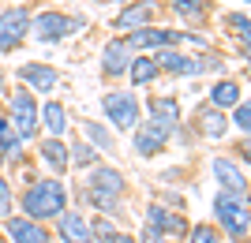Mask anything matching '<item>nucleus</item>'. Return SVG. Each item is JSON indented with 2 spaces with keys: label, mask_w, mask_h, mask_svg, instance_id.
<instances>
[{
  "label": "nucleus",
  "mask_w": 251,
  "mask_h": 243,
  "mask_svg": "<svg viewBox=\"0 0 251 243\" xmlns=\"http://www.w3.org/2000/svg\"><path fill=\"white\" fill-rule=\"evenodd\" d=\"M15 206H19L23 217H30V221H38V224H49L72 206V187H68L64 176H49V172H45V176H34V180L19 191Z\"/></svg>",
  "instance_id": "1"
},
{
  "label": "nucleus",
  "mask_w": 251,
  "mask_h": 243,
  "mask_svg": "<svg viewBox=\"0 0 251 243\" xmlns=\"http://www.w3.org/2000/svg\"><path fill=\"white\" fill-rule=\"evenodd\" d=\"M210 217L214 228L221 232L225 243H248L251 236V210L244 195H229V191H214L210 199Z\"/></svg>",
  "instance_id": "2"
},
{
  "label": "nucleus",
  "mask_w": 251,
  "mask_h": 243,
  "mask_svg": "<svg viewBox=\"0 0 251 243\" xmlns=\"http://www.w3.org/2000/svg\"><path fill=\"white\" fill-rule=\"evenodd\" d=\"M98 105H101L105 124L113 127V131H135L139 120H143V101H139V94L127 90V86L105 90V94L98 97Z\"/></svg>",
  "instance_id": "3"
},
{
  "label": "nucleus",
  "mask_w": 251,
  "mask_h": 243,
  "mask_svg": "<svg viewBox=\"0 0 251 243\" xmlns=\"http://www.w3.org/2000/svg\"><path fill=\"white\" fill-rule=\"evenodd\" d=\"M4 105H8V124L19 131V138H23V146L26 142H38V135H42V124H38V97L30 94V90H23V86H15V90H8L4 94Z\"/></svg>",
  "instance_id": "4"
},
{
  "label": "nucleus",
  "mask_w": 251,
  "mask_h": 243,
  "mask_svg": "<svg viewBox=\"0 0 251 243\" xmlns=\"http://www.w3.org/2000/svg\"><path fill=\"white\" fill-rule=\"evenodd\" d=\"M83 26H86L83 15H68V11H56V8H45V11L30 15V38L42 45H56L64 38H72L75 30H83Z\"/></svg>",
  "instance_id": "5"
},
{
  "label": "nucleus",
  "mask_w": 251,
  "mask_h": 243,
  "mask_svg": "<svg viewBox=\"0 0 251 243\" xmlns=\"http://www.w3.org/2000/svg\"><path fill=\"white\" fill-rule=\"evenodd\" d=\"M30 15L34 11L26 4H8L0 8V56L15 53L26 38H30Z\"/></svg>",
  "instance_id": "6"
},
{
  "label": "nucleus",
  "mask_w": 251,
  "mask_h": 243,
  "mask_svg": "<svg viewBox=\"0 0 251 243\" xmlns=\"http://www.w3.org/2000/svg\"><path fill=\"white\" fill-rule=\"evenodd\" d=\"M173 127H165V124H157V120H139V127L131 131V150H135V157H143V161H150V157H157V154H165V146L173 142Z\"/></svg>",
  "instance_id": "7"
},
{
  "label": "nucleus",
  "mask_w": 251,
  "mask_h": 243,
  "mask_svg": "<svg viewBox=\"0 0 251 243\" xmlns=\"http://www.w3.org/2000/svg\"><path fill=\"white\" fill-rule=\"evenodd\" d=\"M147 217H143V224H150L157 236H165L169 243H180L184 236H188L191 221L184 217L180 210H173V206H161V202H147Z\"/></svg>",
  "instance_id": "8"
},
{
  "label": "nucleus",
  "mask_w": 251,
  "mask_h": 243,
  "mask_svg": "<svg viewBox=\"0 0 251 243\" xmlns=\"http://www.w3.org/2000/svg\"><path fill=\"white\" fill-rule=\"evenodd\" d=\"M210 176H214L218 191H229V195H244L248 199V169L232 154H214L210 157Z\"/></svg>",
  "instance_id": "9"
},
{
  "label": "nucleus",
  "mask_w": 251,
  "mask_h": 243,
  "mask_svg": "<svg viewBox=\"0 0 251 243\" xmlns=\"http://www.w3.org/2000/svg\"><path fill=\"white\" fill-rule=\"evenodd\" d=\"M124 42H127L131 53L154 56L157 49H180V30H176V26H157V22H150V26H143V30L127 34Z\"/></svg>",
  "instance_id": "10"
},
{
  "label": "nucleus",
  "mask_w": 251,
  "mask_h": 243,
  "mask_svg": "<svg viewBox=\"0 0 251 243\" xmlns=\"http://www.w3.org/2000/svg\"><path fill=\"white\" fill-rule=\"evenodd\" d=\"M15 79H19L23 90H30L34 97L38 94H52L56 86H60V71H56V64H42V60H26L15 67Z\"/></svg>",
  "instance_id": "11"
},
{
  "label": "nucleus",
  "mask_w": 251,
  "mask_h": 243,
  "mask_svg": "<svg viewBox=\"0 0 251 243\" xmlns=\"http://www.w3.org/2000/svg\"><path fill=\"white\" fill-rule=\"evenodd\" d=\"M56 232H52V240L60 243H94V228H90V213L79 210V206H68V210L56 217Z\"/></svg>",
  "instance_id": "12"
},
{
  "label": "nucleus",
  "mask_w": 251,
  "mask_h": 243,
  "mask_svg": "<svg viewBox=\"0 0 251 243\" xmlns=\"http://www.w3.org/2000/svg\"><path fill=\"white\" fill-rule=\"evenodd\" d=\"M154 19H157V4L154 0H131V4H120V11L113 15V30L127 38V34L150 26Z\"/></svg>",
  "instance_id": "13"
},
{
  "label": "nucleus",
  "mask_w": 251,
  "mask_h": 243,
  "mask_svg": "<svg viewBox=\"0 0 251 243\" xmlns=\"http://www.w3.org/2000/svg\"><path fill=\"white\" fill-rule=\"evenodd\" d=\"M86 176V183L83 187L86 191H98V195H113V199H124L127 195V176L116 165H109V161H98L90 172H83Z\"/></svg>",
  "instance_id": "14"
},
{
  "label": "nucleus",
  "mask_w": 251,
  "mask_h": 243,
  "mask_svg": "<svg viewBox=\"0 0 251 243\" xmlns=\"http://www.w3.org/2000/svg\"><path fill=\"white\" fill-rule=\"evenodd\" d=\"M4 224V236H8V243H52V228L49 224H38L30 221V217H23V213H11Z\"/></svg>",
  "instance_id": "15"
},
{
  "label": "nucleus",
  "mask_w": 251,
  "mask_h": 243,
  "mask_svg": "<svg viewBox=\"0 0 251 243\" xmlns=\"http://www.w3.org/2000/svg\"><path fill=\"white\" fill-rule=\"evenodd\" d=\"M38 124H42L45 138H68L72 131V116H68V105H64L60 97H49L38 105Z\"/></svg>",
  "instance_id": "16"
},
{
  "label": "nucleus",
  "mask_w": 251,
  "mask_h": 243,
  "mask_svg": "<svg viewBox=\"0 0 251 243\" xmlns=\"http://www.w3.org/2000/svg\"><path fill=\"white\" fill-rule=\"evenodd\" d=\"M135 60V53L127 49L124 38H109V42L101 45V75L105 79H120V75H127V64Z\"/></svg>",
  "instance_id": "17"
},
{
  "label": "nucleus",
  "mask_w": 251,
  "mask_h": 243,
  "mask_svg": "<svg viewBox=\"0 0 251 243\" xmlns=\"http://www.w3.org/2000/svg\"><path fill=\"white\" fill-rule=\"evenodd\" d=\"M79 210H90L94 217H109V221H116V217H127V206L124 199H113V195H98V191H86L79 187Z\"/></svg>",
  "instance_id": "18"
},
{
  "label": "nucleus",
  "mask_w": 251,
  "mask_h": 243,
  "mask_svg": "<svg viewBox=\"0 0 251 243\" xmlns=\"http://www.w3.org/2000/svg\"><path fill=\"white\" fill-rule=\"evenodd\" d=\"M38 161H42L45 169H49V176H64L68 169V138H38Z\"/></svg>",
  "instance_id": "19"
},
{
  "label": "nucleus",
  "mask_w": 251,
  "mask_h": 243,
  "mask_svg": "<svg viewBox=\"0 0 251 243\" xmlns=\"http://www.w3.org/2000/svg\"><path fill=\"white\" fill-rule=\"evenodd\" d=\"M79 138H83L86 146H94L98 154H116V131L109 124H101V120H90L86 116L83 124H79Z\"/></svg>",
  "instance_id": "20"
},
{
  "label": "nucleus",
  "mask_w": 251,
  "mask_h": 243,
  "mask_svg": "<svg viewBox=\"0 0 251 243\" xmlns=\"http://www.w3.org/2000/svg\"><path fill=\"white\" fill-rule=\"evenodd\" d=\"M244 101V86L236 83V79H229V75H221L218 83L206 90V105L218 109V112H225V109H236Z\"/></svg>",
  "instance_id": "21"
},
{
  "label": "nucleus",
  "mask_w": 251,
  "mask_h": 243,
  "mask_svg": "<svg viewBox=\"0 0 251 243\" xmlns=\"http://www.w3.org/2000/svg\"><path fill=\"white\" fill-rule=\"evenodd\" d=\"M147 116L157 124L180 131V97L176 94H150L147 97Z\"/></svg>",
  "instance_id": "22"
},
{
  "label": "nucleus",
  "mask_w": 251,
  "mask_h": 243,
  "mask_svg": "<svg viewBox=\"0 0 251 243\" xmlns=\"http://www.w3.org/2000/svg\"><path fill=\"white\" fill-rule=\"evenodd\" d=\"M195 131H199L202 138H225L229 135V120H225V112H218V109H210L206 101H202V105L195 109Z\"/></svg>",
  "instance_id": "23"
},
{
  "label": "nucleus",
  "mask_w": 251,
  "mask_h": 243,
  "mask_svg": "<svg viewBox=\"0 0 251 243\" xmlns=\"http://www.w3.org/2000/svg\"><path fill=\"white\" fill-rule=\"evenodd\" d=\"M127 79H131V86H127V90H143V86L150 90V86L161 79V71H157V64H154V56L135 53V60L127 64Z\"/></svg>",
  "instance_id": "24"
},
{
  "label": "nucleus",
  "mask_w": 251,
  "mask_h": 243,
  "mask_svg": "<svg viewBox=\"0 0 251 243\" xmlns=\"http://www.w3.org/2000/svg\"><path fill=\"white\" fill-rule=\"evenodd\" d=\"M0 150H4V161H8V165H23V161H26V154H23L26 146H23L19 131L8 124L4 112H0Z\"/></svg>",
  "instance_id": "25"
},
{
  "label": "nucleus",
  "mask_w": 251,
  "mask_h": 243,
  "mask_svg": "<svg viewBox=\"0 0 251 243\" xmlns=\"http://www.w3.org/2000/svg\"><path fill=\"white\" fill-rule=\"evenodd\" d=\"M101 161V154H98L94 146H86L83 138H68V169L75 172H90Z\"/></svg>",
  "instance_id": "26"
},
{
  "label": "nucleus",
  "mask_w": 251,
  "mask_h": 243,
  "mask_svg": "<svg viewBox=\"0 0 251 243\" xmlns=\"http://www.w3.org/2000/svg\"><path fill=\"white\" fill-rule=\"evenodd\" d=\"M169 11L184 19L188 26H202L206 22V0H169Z\"/></svg>",
  "instance_id": "27"
},
{
  "label": "nucleus",
  "mask_w": 251,
  "mask_h": 243,
  "mask_svg": "<svg viewBox=\"0 0 251 243\" xmlns=\"http://www.w3.org/2000/svg\"><path fill=\"white\" fill-rule=\"evenodd\" d=\"M180 243H225V240H221V232H218L210 221H195V224L188 228V236H184Z\"/></svg>",
  "instance_id": "28"
},
{
  "label": "nucleus",
  "mask_w": 251,
  "mask_h": 243,
  "mask_svg": "<svg viewBox=\"0 0 251 243\" xmlns=\"http://www.w3.org/2000/svg\"><path fill=\"white\" fill-rule=\"evenodd\" d=\"M225 26H229V34L236 38L240 45H248V38H251V19H248V11H229L225 15Z\"/></svg>",
  "instance_id": "29"
},
{
  "label": "nucleus",
  "mask_w": 251,
  "mask_h": 243,
  "mask_svg": "<svg viewBox=\"0 0 251 243\" xmlns=\"http://www.w3.org/2000/svg\"><path fill=\"white\" fill-rule=\"evenodd\" d=\"M229 112H232V116H229V127H236L240 135H248V131H251V101L244 97L240 105H236V109H229Z\"/></svg>",
  "instance_id": "30"
},
{
  "label": "nucleus",
  "mask_w": 251,
  "mask_h": 243,
  "mask_svg": "<svg viewBox=\"0 0 251 243\" xmlns=\"http://www.w3.org/2000/svg\"><path fill=\"white\" fill-rule=\"evenodd\" d=\"M15 213V191H11V180L0 172V221H8Z\"/></svg>",
  "instance_id": "31"
},
{
  "label": "nucleus",
  "mask_w": 251,
  "mask_h": 243,
  "mask_svg": "<svg viewBox=\"0 0 251 243\" xmlns=\"http://www.w3.org/2000/svg\"><path fill=\"white\" fill-rule=\"evenodd\" d=\"M135 243H169V240H165V236H157L150 224H143V228H139V236H135Z\"/></svg>",
  "instance_id": "32"
},
{
  "label": "nucleus",
  "mask_w": 251,
  "mask_h": 243,
  "mask_svg": "<svg viewBox=\"0 0 251 243\" xmlns=\"http://www.w3.org/2000/svg\"><path fill=\"white\" fill-rule=\"evenodd\" d=\"M4 94H8V75H4V67H0V101H4Z\"/></svg>",
  "instance_id": "33"
},
{
  "label": "nucleus",
  "mask_w": 251,
  "mask_h": 243,
  "mask_svg": "<svg viewBox=\"0 0 251 243\" xmlns=\"http://www.w3.org/2000/svg\"><path fill=\"white\" fill-rule=\"evenodd\" d=\"M101 4H131V0H101Z\"/></svg>",
  "instance_id": "34"
},
{
  "label": "nucleus",
  "mask_w": 251,
  "mask_h": 243,
  "mask_svg": "<svg viewBox=\"0 0 251 243\" xmlns=\"http://www.w3.org/2000/svg\"><path fill=\"white\" fill-rule=\"evenodd\" d=\"M4 165H8V161H4V150H0V172H4Z\"/></svg>",
  "instance_id": "35"
},
{
  "label": "nucleus",
  "mask_w": 251,
  "mask_h": 243,
  "mask_svg": "<svg viewBox=\"0 0 251 243\" xmlns=\"http://www.w3.org/2000/svg\"><path fill=\"white\" fill-rule=\"evenodd\" d=\"M240 4H248V0H240Z\"/></svg>",
  "instance_id": "36"
}]
</instances>
